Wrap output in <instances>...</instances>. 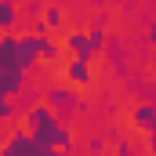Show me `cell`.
I'll return each mask as SVG.
<instances>
[{
    "instance_id": "cell-1",
    "label": "cell",
    "mask_w": 156,
    "mask_h": 156,
    "mask_svg": "<svg viewBox=\"0 0 156 156\" xmlns=\"http://www.w3.org/2000/svg\"><path fill=\"white\" fill-rule=\"evenodd\" d=\"M47 105L55 109V116L62 120L73 105H76V94H73V91H51V94H47Z\"/></svg>"
},
{
    "instance_id": "cell-2",
    "label": "cell",
    "mask_w": 156,
    "mask_h": 156,
    "mask_svg": "<svg viewBox=\"0 0 156 156\" xmlns=\"http://www.w3.org/2000/svg\"><path fill=\"white\" fill-rule=\"evenodd\" d=\"M134 123L142 131H153V149H156V109L153 105H138L134 109Z\"/></svg>"
},
{
    "instance_id": "cell-3",
    "label": "cell",
    "mask_w": 156,
    "mask_h": 156,
    "mask_svg": "<svg viewBox=\"0 0 156 156\" xmlns=\"http://www.w3.org/2000/svg\"><path fill=\"white\" fill-rule=\"evenodd\" d=\"M66 76L73 80V83H87V80H91V69H87V58H73V62L66 66Z\"/></svg>"
},
{
    "instance_id": "cell-4",
    "label": "cell",
    "mask_w": 156,
    "mask_h": 156,
    "mask_svg": "<svg viewBox=\"0 0 156 156\" xmlns=\"http://www.w3.org/2000/svg\"><path fill=\"white\" fill-rule=\"evenodd\" d=\"M0 22H4V26L15 22V4H0Z\"/></svg>"
},
{
    "instance_id": "cell-5",
    "label": "cell",
    "mask_w": 156,
    "mask_h": 156,
    "mask_svg": "<svg viewBox=\"0 0 156 156\" xmlns=\"http://www.w3.org/2000/svg\"><path fill=\"white\" fill-rule=\"evenodd\" d=\"M55 156H69V153H55Z\"/></svg>"
}]
</instances>
